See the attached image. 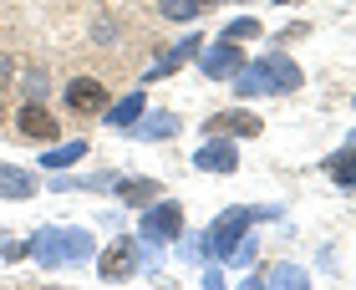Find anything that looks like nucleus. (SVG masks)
I'll use <instances>...</instances> for the list:
<instances>
[{"label": "nucleus", "mask_w": 356, "mask_h": 290, "mask_svg": "<svg viewBox=\"0 0 356 290\" xmlns=\"http://www.w3.org/2000/svg\"><path fill=\"white\" fill-rule=\"evenodd\" d=\"M300 82H305V72L285 51H270V56H254V61L245 56V67L229 76V87L239 97H290Z\"/></svg>", "instance_id": "1"}, {"label": "nucleus", "mask_w": 356, "mask_h": 290, "mask_svg": "<svg viewBox=\"0 0 356 290\" xmlns=\"http://www.w3.org/2000/svg\"><path fill=\"white\" fill-rule=\"evenodd\" d=\"M31 245V255L46 265V270H61V265H87V260H97V245H92V234L87 229H67V224H46V229H36L26 239Z\"/></svg>", "instance_id": "2"}, {"label": "nucleus", "mask_w": 356, "mask_h": 290, "mask_svg": "<svg viewBox=\"0 0 356 290\" xmlns=\"http://www.w3.org/2000/svg\"><path fill=\"white\" fill-rule=\"evenodd\" d=\"M280 209H224V214L209 224V229L199 234V250H204V260H229V250L239 245V239L250 234V224H260V219H275Z\"/></svg>", "instance_id": "3"}, {"label": "nucleus", "mask_w": 356, "mask_h": 290, "mask_svg": "<svg viewBox=\"0 0 356 290\" xmlns=\"http://www.w3.org/2000/svg\"><path fill=\"white\" fill-rule=\"evenodd\" d=\"M143 260H148V250L138 245V239H112V245L97 255V275H102L107 285H122V280H133L138 270H143Z\"/></svg>", "instance_id": "4"}, {"label": "nucleus", "mask_w": 356, "mask_h": 290, "mask_svg": "<svg viewBox=\"0 0 356 290\" xmlns=\"http://www.w3.org/2000/svg\"><path fill=\"white\" fill-rule=\"evenodd\" d=\"M138 239L148 245H178L184 239V209L178 204H143V219H138Z\"/></svg>", "instance_id": "5"}, {"label": "nucleus", "mask_w": 356, "mask_h": 290, "mask_svg": "<svg viewBox=\"0 0 356 290\" xmlns=\"http://www.w3.org/2000/svg\"><path fill=\"white\" fill-rule=\"evenodd\" d=\"M61 102H67V112H76V118H97V112H107V82L72 76V82L61 87Z\"/></svg>", "instance_id": "6"}, {"label": "nucleus", "mask_w": 356, "mask_h": 290, "mask_svg": "<svg viewBox=\"0 0 356 290\" xmlns=\"http://www.w3.org/2000/svg\"><path fill=\"white\" fill-rule=\"evenodd\" d=\"M193 168H199V173H234V168H239V148H234V138L209 133V138L199 143V153H193Z\"/></svg>", "instance_id": "7"}, {"label": "nucleus", "mask_w": 356, "mask_h": 290, "mask_svg": "<svg viewBox=\"0 0 356 290\" xmlns=\"http://www.w3.org/2000/svg\"><path fill=\"white\" fill-rule=\"evenodd\" d=\"M199 67H204V76L209 82H229V76L245 67V51H239V41H214V46H204L199 51Z\"/></svg>", "instance_id": "8"}, {"label": "nucleus", "mask_w": 356, "mask_h": 290, "mask_svg": "<svg viewBox=\"0 0 356 290\" xmlns=\"http://www.w3.org/2000/svg\"><path fill=\"white\" fill-rule=\"evenodd\" d=\"M199 51H204V36H199V31H188L184 41H173L168 51H163V56L153 61V67H148V76H143V82H158V76H173V72H184L188 61H199Z\"/></svg>", "instance_id": "9"}, {"label": "nucleus", "mask_w": 356, "mask_h": 290, "mask_svg": "<svg viewBox=\"0 0 356 290\" xmlns=\"http://www.w3.org/2000/svg\"><path fill=\"white\" fill-rule=\"evenodd\" d=\"M15 133L21 138H31V143H56V133H61V122L46 112L41 102H21V112H15Z\"/></svg>", "instance_id": "10"}, {"label": "nucleus", "mask_w": 356, "mask_h": 290, "mask_svg": "<svg viewBox=\"0 0 356 290\" xmlns=\"http://www.w3.org/2000/svg\"><path fill=\"white\" fill-rule=\"evenodd\" d=\"M204 133H224V138H260L265 122L254 118L250 107H229V112H214V118L204 122Z\"/></svg>", "instance_id": "11"}, {"label": "nucleus", "mask_w": 356, "mask_h": 290, "mask_svg": "<svg viewBox=\"0 0 356 290\" xmlns=\"http://www.w3.org/2000/svg\"><path fill=\"white\" fill-rule=\"evenodd\" d=\"M127 133L143 138V143H163V138H178V118H173V112H143Z\"/></svg>", "instance_id": "12"}, {"label": "nucleus", "mask_w": 356, "mask_h": 290, "mask_svg": "<svg viewBox=\"0 0 356 290\" xmlns=\"http://www.w3.org/2000/svg\"><path fill=\"white\" fill-rule=\"evenodd\" d=\"M36 188H41L36 173H26L15 163H0V199H36Z\"/></svg>", "instance_id": "13"}, {"label": "nucleus", "mask_w": 356, "mask_h": 290, "mask_svg": "<svg viewBox=\"0 0 356 290\" xmlns=\"http://www.w3.org/2000/svg\"><path fill=\"white\" fill-rule=\"evenodd\" d=\"M112 193H118V204H153L158 199V193H163V184H158V179H118V184H112Z\"/></svg>", "instance_id": "14"}, {"label": "nucleus", "mask_w": 356, "mask_h": 290, "mask_svg": "<svg viewBox=\"0 0 356 290\" xmlns=\"http://www.w3.org/2000/svg\"><path fill=\"white\" fill-rule=\"evenodd\" d=\"M250 285H280V290H296V285H311L300 265H265L260 275H250Z\"/></svg>", "instance_id": "15"}, {"label": "nucleus", "mask_w": 356, "mask_h": 290, "mask_svg": "<svg viewBox=\"0 0 356 290\" xmlns=\"http://www.w3.org/2000/svg\"><path fill=\"white\" fill-rule=\"evenodd\" d=\"M143 112H148V102H143V92H127V97H118V102H107V122H112V127H122V133H127V127H133V122L143 118Z\"/></svg>", "instance_id": "16"}, {"label": "nucleus", "mask_w": 356, "mask_h": 290, "mask_svg": "<svg viewBox=\"0 0 356 290\" xmlns=\"http://www.w3.org/2000/svg\"><path fill=\"white\" fill-rule=\"evenodd\" d=\"M321 168L331 173V184H341V188H356V148H351V143H346L341 153H331Z\"/></svg>", "instance_id": "17"}, {"label": "nucleus", "mask_w": 356, "mask_h": 290, "mask_svg": "<svg viewBox=\"0 0 356 290\" xmlns=\"http://www.w3.org/2000/svg\"><path fill=\"white\" fill-rule=\"evenodd\" d=\"M76 158H87V138H72L67 148H46L41 153V168H51V173H67Z\"/></svg>", "instance_id": "18"}, {"label": "nucleus", "mask_w": 356, "mask_h": 290, "mask_svg": "<svg viewBox=\"0 0 356 290\" xmlns=\"http://www.w3.org/2000/svg\"><path fill=\"white\" fill-rule=\"evenodd\" d=\"M158 15H168V21H199V0H158Z\"/></svg>", "instance_id": "19"}, {"label": "nucleus", "mask_w": 356, "mask_h": 290, "mask_svg": "<svg viewBox=\"0 0 356 290\" xmlns=\"http://www.w3.org/2000/svg\"><path fill=\"white\" fill-rule=\"evenodd\" d=\"M260 21H254V15H239V21H229V26H224V41H254V36H260Z\"/></svg>", "instance_id": "20"}, {"label": "nucleus", "mask_w": 356, "mask_h": 290, "mask_svg": "<svg viewBox=\"0 0 356 290\" xmlns=\"http://www.w3.org/2000/svg\"><path fill=\"white\" fill-rule=\"evenodd\" d=\"M21 92H26V102H41V92H46V72L31 67V72L21 76Z\"/></svg>", "instance_id": "21"}, {"label": "nucleus", "mask_w": 356, "mask_h": 290, "mask_svg": "<svg viewBox=\"0 0 356 290\" xmlns=\"http://www.w3.org/2000/svg\"><path fill=\"white\" fill-rule=\"evenodd\" d=\"M21 255H31V245H21V239L0 234V260H21Z\"/></svg>", "instance_id": "22"}, {"label": "nucleus", "mask_w": 356, "mask_h": 290, "mask_svg": "<svg viewBox=\"0 0 356 290\" xmlns=\"http://www.w3.org/2000/svg\"><path fill=\"white\" fill-rule=\"evenodd\" d=\"M300 36H311V26H305V21H296L290 31H280V36H275V41H300Z\"/></svg>", "instance_id": "23"}, {"label": "nucleus", "mask_w": 356, "mask_h": 290, "mask_svg": "<svg viewBox=\"0 0 356 290\" xmlns=\"http://www.w3.org/2000/svg\"><path fill=\"white\" fill-rule=\"evenodd\" d=\"M6 76H10V56H0V82H6Z\"/></svg>", "instance_id": "24"}, {"label": "nucleus", "mask_w": 356, "mask_h": 290, "mask_svg": "<svg viewBox=\"0 0 356 290\" xmlns=\"http://www.w3.org/2000/svg\"><path fill=\"white\" fill-rule=\"evenodd\" d=\"M209 6H219V0H199V10H209Z\"/></svg>", "instance_id": "25"}, {"label": "nucleus", "mask_w": 356, "mask_h": 290, "mask_svg": "<svg viewBox=\"0 0 356 290\" xmlns=\"http://www.w3.org/2000/svg\"><path fill=\"white\" fill-rule=\"evenodd\" d=\"M346 143H351V148H356V127H351V133H346Z\"/></svg>", "instance_id": "26"}, {"label": "nucleus", "mask_w": 356, "mask_h": 290, "mask_svg": "<svg viewBox=\"0 0 356 290\" xmlns=\"http://www.w3.org/2000/svg\"><path fill=\"white\" fill-rule=\"evenodd\" d=\"M280 6H300V0H280Z\"/></svg>", "instance_id": "27"}, {"label": "nucleus", "mask_w": 356, "mask_h": 290, "mask_svg": "<svg viewBox=\"0 0 356 290\" xmlns=\"http://www.w3.org/2000/svg\"><path fill=\"white\" fill-rule=\"evenodd\" d=\"M0 122H6V102H0Z\"/></svg>", "instance_id": "28"}]
</instances>
